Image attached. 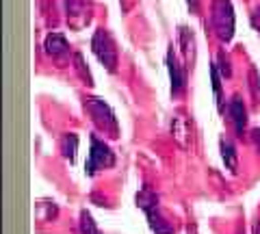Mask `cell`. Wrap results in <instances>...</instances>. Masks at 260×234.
<instances>
[{
  "mask_svg": "<svg viewBox=\"0 0 260 234\" xmlns=\"http://www.w3.org/2000/svg\"><path fill=\"white\" fill-rule=\"evenodd\" d=\"M137 206L148 215V221H150V228L154 230V234H174V228L165 221V217L160 215V208H158V195L154 193L152 189L143 187L139 193H137Z\"/></svg>",
  "mask_w": 260,
  "mask_h": 234,
  "instance_id": "6da1fadb",
  "label": "cell"
},
{
  "mask_svg": "<svg viewBox=\"0 0 260 234\" xmlns=\"http://www.w3.org/2000/svg\"><path fill=\"white\" fill-rule=\"evenodd\" d=\"M210 24L215 35L221 42H230L234 37V9L230 0H213L210 7Z\"/></svg>",
  "mask_w": 260,
  "mask_h": 234,
  "instance_id": "7a4b0ae2",
  "label": "cell"
},
{
  "mask_svg": "<svg viewBox=\"0 0 260 234\" xmlns=\"http://www.w3.org/2000/svg\"><path fill=\"white\" fill-rule=\"evenodd\" d=\"M85 109L87 113L91 115L93 119V124L100 128L102 132H107L109 137H119V126H117V117H115V113L111 111V107L104 100L100 98H87L85 100Z\"/></svg>",
  "mask_w": 260,
  "mask_h": 234,
  "instance_id": "3957f363",
  "label": "cell"
},
{
  "mask_svg": "<svg viewBox=\"0 0 260 234\" xmlns=\"http://www.w3.org/2000/svg\"><path fill=\"white\" fill-rule=\"evenodd\" d=\"M91 50L98 56V61H100L111 74L117 70V46L113 42L109 30H104V28L95 30L91 37Z\"/></svg>",
  "mask_w": 260,
  "mask_h": 234,
  "instance_id": "277c9868",
  "label": "cell"
},
{
  "mask_svg": "<svg viewBox=\"0 0 260 234\" xmlns=\"http://www.w3.org/2000/svg\"><path fill=\"white\" fill-rule=\"evenodd\" d=\"M115 165V154L111 152V148L104 141H100L98 137H91V150H89V158L85 165L87 176H95L98 169H107Z\"/></svg>",
  "mask_w": 260,
  "mask_h": 234,
  "instance_id": "5b68a950",
  "label": "cell"
},
{
  "mask_svg": "<svg viewBox=\"0 0 260 234\" xmlns=\"http://www.w3.org/2000/svg\"><path fill=\"white\" fill-rule=\"evenodd\" d=\"M68 24L74 30H83L91 22V3L89 0H65Z\"/></svg>",
  "mask_w": 260,
  "mask_h": 234,
  "instance_id": "8992f818",
  "label": "cell"
},
{
  "mask_svg": "<svg viewBox=\"0 0 260 234\" xmlns=\"http://www.w3.org/2000/svg\"><path fill=\"white\" fill-rule=\"evenodd\" d=\"M167 70H169V78H172V95H180L184 91L186 76H184L182 65L174 56V46L169 48V52H167Z\"/></svg>",
  "mask_w": 260,
  "mask_h": 234,
  "instance_id": "52a82bcc",
  "label": "cell"
},
{
  "mask_svg": "<svg viewBox=\"0 0 260 234\" xmlns=\"http://www.w3.org/2000/svg\"><path fill=\"white\" fill-rule=\"evenodd\" d=\"M172 135L174 139L182 145V148H189V137H191V128H189V119H186L182 113H178L172 122Z\"/></svg>",
  "mask_w": 260,
  "mask_h": 234,
  "instance_id": "ba28073f",
  "label": "cell"
},
{
  "mask_svg": "<svg viewBox=\"0 0 260 234\" xmlns=\"http://www.w3.org/2000/svg\"><path fill=\"white\" fill-rule=\"evenodd\" d=\"M44 48H46V52L54 56V59H59V56L63 54H68L70 50V46H68V39H65L61 33H50L46 37V42H44Z\"/></svg>",
  "mask_w": 260,
  "mask_h": 234,
  "instance_id": "9c48e42d",
  "label": "cell"
},
{
  "mask_svg": "<svg viewBox=\"0 0 260 234\" xmlns=\"http://www.w3.org/2000/svg\"><path fill=\"white\" fill-rule=\"evenodd\" d=\"M230 115H232V122H234L237 132L243 137V132H245V126H247V111H245V104H243L241 98H232V102H230Z\"/></svg>",
  "mask_w": 260,
  "mask_h": 234,
  "instance_id": "30bf717a",
  "label": "cell"
},
{
  "mask_svg": "<svg viewBox=\"0 0 260 234\" xmlns=\"http://www.w3.org/2000/svg\"><path fill=\"white\" fill-rule=\"evenodd\" d=\"M180 46H182V52H184V59L186 63H193L195 61V39L193 33L186 26H180Z\"/></svg>",
  "mask_w": 260,
  "mask_h": 234,
  "instance_id": "8fae6325",
  "label": "cell"
},
{
  "mask_svg": "<svg viewBox=\"0 0 260 234\" xmlns=\"http://www.w3.org/2000/svg\"><path fill=\"white\" fill-rule=\"evenodd\" d=\"M221 156H223V163L230 172H237V150L230 139H221Z\"/></svg>",
  "mask_w": 260,
  "mask_h": 234,
  "instance_id": "7c38bea8",
  "label": "cell"
},
{
  "mask_svg": "<svg viewBox=\"0 0 260 234\" xmlns=\"http://www.w3.org/2000/svg\"><path fill=\"white\" fill-rule=\"evenodd\" d=\"M76 150H78V137L76 135H65L63 137V156L70 160V163H74L76 160Z\"/></svg>",
  "mask_w": 260,
  "mask_h": 234,
  "instance_id": "4fadbf2b",
  "label": "cell"
},
{
  "mask_svg": "<svg viewBox=\"0 0 260 234\" xmlns=\"http://www.w3.org/2000/svg\"><path fill=\"white\" fill-rule=\"evenodd\" d=\"M210 78H213V89H215L217 107H219V111H223V95H221V76H219V72H217V65H210Z\"/></svg>",
  "mask_w": 260,
  "mask_h": 234,
  "instance_id": "5bb4252c",
  "label": "cell"
},
{
  "mask_svg": "<svg viewBox=\"0 0 260 234\" xmlns=\"http://www.w3.org/2000/svg\"><path fill=\"white\" fill-rule=\"evenodd\" d=\"M80 232L83 234H102L100 230H98V225L93 221V217L89 215L87 211L80 213Z\"/></svg>",
  "mask_w": 260,
  "mask_h": 234,
  "instance_id": "9a60e30c",
  "label": "cell"
},
{
  "mask_svg": "<svg viewBox=\"0 0 260 234\" xmlns=\"http://www.w3.org/2000/svg\"><path fill=\"white\" fill-rule=\"evenodd\" d=\"M74 63H76V65H74V68H76V72H78V76H80V78H83V80H85V83H87V85H93L91 72H89V70H87V65H85V61H83V54H78V52H76V54H74Z\"/></svg>",
  "mask_w": 260,
  "mask_h": 234,
  "instance_id": "2e32d148",
  "label": "cell"
},
{
  "mask_svg": "<svg viewBox=\"0 0 260 234\" xmlns=\"http://www.w3.org/2000/svg\"><path fill=\"white\" fill-rule=\"evenodd\" d=\"M249 87H251V93H254V98L260 100V76H258L256 68L249 70Z\"/></svg>",
  "mask_w": 260,
  "mask_h": 234,
  "instance_id": "e0dca14e",
  "label": "cell"
},
{
  "mask_svg": "<svg viewBox=\"0 0 260 234\" xmlns=\"http://www.w3.org/2000/svg\"><path fill=\"white\" fill-rule=\"evenodd\" d=\"M219 70H221V76L223 78H230L232 70H230V61H228L225 52H219Z\"/></svg>",
  "mask_w": 260,
  "mask_h": 234,
  "instance_id": "ac0fdd59",
  "label": "cell"
},
{
  "mask_svg": "<svg viewBox=\"0 0 260 234\" xmlns=\"http://www.w3.org/2000/svg\"><path fill=\"white\" fill-rule=\"evenodd\" d=\"M251 26H254L258 30V35H260V5L254 9V13H251Z\"/></svg>",
  "mask_w": 260,
  "mask_h": 234,
  "instance_id": "d6986e66",
  "label": "cell"
},
{
  "mask_svg": "<svg viewBox=\"0 0 260 234\" xmlns=\"http://www.w3.org/2000/svg\"><path fill=\"white\" fill-rule=\"evenodd\" d=\"M186 7H189L191 13H198L200 11V0H186Z\"/></svg>",
  "mask_w": 260,
  "mask_h": 234,
  "instance_id": "ffe728a7",
  "label": "cell"
},
{
  "mask_svg": "<svg viewBox=\"0 0 260 234\" xmlns=\"http://www.w3.org/2000/svg\"><path fill=\"white\" fill-rule=\"evenodd\" d=\"M251 141H254V145H256L258 152H260V128H256V130H251Z\"/></svg>",
  "mask_w": 260,
  "mask_h": 234,
  "instance_id": "44dd1931",
  "label": "cell"
},
{
  "mask_svg": "<svg viewBox=\"0 0 260 234\" xmlns=\"http://www.w3.org/2000/svg\"><path fill=\"white\" fill-rule=\"evenodd\" d=\"M195 230H198L195 225H189V234H195Z\"/></svg>",
  "mask_w": 260,
  "mask_h": 234,
  "instance_id": "7402d4cb",
  "label": "cell"
}]
</instances>
